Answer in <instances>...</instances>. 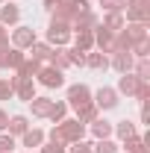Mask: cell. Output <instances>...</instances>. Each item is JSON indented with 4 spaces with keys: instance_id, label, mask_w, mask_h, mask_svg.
Here are the masks:
<instances>
[{
    "instance_id": "cell-17",
    "label": "cell",
    "mask_w": 150,
    "mask_h": 153,
    "mask_svg": "<svg viewBox=\"0 0 150 153\" xmlns=\"http://www.w3.org/2000/svg\"><path fill=\"white\" fill-rule=\"evenodd\" d=\"M38 71H41V62H38V59H33V56H30V59H24L18 68H15V74H18V76H27V79H33Z\"/></svg>"
},
{
    "instance_id": "cell-11",
    "label": "cell",
    "mask_w": 150,
    "mask_h": 153,
    "mask_svg": "<svg viewBox=\"0 0 150 153\" xmlns=\"http://www.w3.org/2000/svg\"><path fill=\"white\" fill-rule=\"evenodd\" d=\"M132 65H135V56H132L130 50H118V53H112V59H109V68H115L118 74H130Z\"/></svg>"
},
{
    "instance_id": "cell-21",
    "label": "cell",
    "mask_w": 150,
    "mask_h": 153,
    "mask_svg": "<svg viewBox=\"0 0 150 153\" xmlns=\"http://www.w3.org/2000/svg\"><path fill=\"white\" fill-rule=\"evenodd\" d=\"M21 141H24V147H30V150H33V147H41V144H44V133L33 127V130H27V133L21 135Z\"/></svg>"
},
{
    "instance_id": "cell-3",
    "label": "cell",
    "mask_w": 150,
    "mask_h": 153,
    "mask_svg": "<svg viewBox=\"0 0 150 153\" xmlns=\"http://www.w3.org/2000/svg\"><path fill=\"white\" fill-rule=\"evenodd\" d=\"M68 41H71V27H68L65 21L53 18L50 27H47V44H50V47H53V44H56V47H65Z\"/></svg>"
},
{
    "instance_id": "cell-38",
    "label": "cell",
    "mask_w": 150,
    "mask_h": 153,
    "mask_svg": "<svg viewBox=\"0 0 150 153\" xmlns=\"http://www.w3.org/2000/svg\"><path fill=\"white\" fill-rule=\"evenodd\" d=\"M0 47H9V30L0 24Z\"/></svg>"
},
{
    "instance_id": "cell-30",
    "label": "cell",
    "mask_w": 150,
    "mask_h": 153,
    "mask_svg": "<svg viewBox=\"0 0 150 153\" xmlns=\"http://www.w3.org/2000/svg\"><path fill=\"white\" fill-rule=\"evenodd\" d=\"M65 112H68V103H62V100H53V109H50V121L53 124H59V121H65Z\"/></svg>"
},
{
    "instance_id": "cell-25",
    "label": "cell",
    "mask_w": 150,
    "mask_h": 153,
    "mask_svg": "<svg viewBox=\"0 0 150 153\" xmlns=\"http://www.w3.org/2000/svg\"><path fill=\"white\" fill-rule=\"evenodd\" d=\"M50 53H53V47H50V44H44V41H36V44L30 47V56H33V59H38V62L50 59Z\"/></svg>"
},
{
    "instance_id": "cell-18",
    "label": "cell",
    "mask_w": 150,
    "mask_h": 153,
    "mask_svg": "<svg viewBox=\"0 0 150 153\" xmlns=\"http://www.w3.org/2000/svg\"><path fill=\"white\" fill-rule=\"evenodd\" d=\"M30 106H33V115H36V118H47L50 109H53V100H50V97H33Z\"/></svg>"
},
{
    "instance_id": "cell-32",
    "label": "cell",
    "mask_w": 150,
    "mask_h": 153,
    "mask_svg": "<svg viewBox=\"0 0 150 153\" xmlns=\"http://www.w3.org/2000/svg\"><path fill=\"white\" fill-rule=\"evenodd\" d=\"M100 6H103L106 12H124V9H127L124 0H100Z\"/></svg>"
},
{
    "instance_id": "cell-12",
    "label": "cell",
    "mask_w": 150,
    "mask_h": 153,
    "mask_svg": "<svg viewBox=\"0 0 150 153\" xmlns=\"http://www.w3.org/2000/svg\"><path fill=\"white\" fill-rule=\"evenodd\" d=\"M138 85H141V79H138V76L130 71V74H121V79H118V88H115V91H118V94H127V97H135Z\"/></svg>"
},
{
    "instance_id": "cell-20",
    "label": "cell",
    "mask_w": 150,
    "mask_h": 153,
    "mask_svg": "<svg viewBox=\"0 0 150 153\" xmlns=\"http://www.w3.org/2000/svg\"><path fill=\"white\" fill-rule=\"evenodd\" d=\"M112 133L118 135L121 141H127V138H132V135H135V124L124 118V121H118V124H112Z\"/></svg>"
},
{
    "instance_id": "cell-10",
    "label": "cell",
    "mask_w": 150,
    "mask_h": 153,
    "mask_svg": "<svg viewBox=\"0 0 150 153\" xmlns=\"http://www.w3.org/2000/svg\"><path fill=\"white\" fill-rule=\"evenodd\" d=\"M94 47H97L100 53H106V56H112V53H115V36H112V33H106L100 24L94 27Z\"/></svg>"
},
{
    "instance_id": "cell-34",
    "label": "cell",
    "mask_w": 150,
    "mask_h": 153,
    "mask_svg": "<svg viewBox=\"0 0 150 153\" xmlns=\"http://www.w3.org/2000/svg\"><path fill=\"white\" fill-rule=\"evenodd\" d=\"M68 62H71V65H85V53H82V50H68Z\"/></svg>"
},
{
    "instance_id": "cell-35",
    "label": "cell",
    "mask_w": 150,
    "mask_h": 153,
    "mask_svg": "<svg viewBox=\"0 0 150 153\" xmlns=\"http://www.w3.org/2000/svg\"><path fill=\"white\" fill-rule=\"evenodd\" d=\"M68 153H91V144H88V141H74V144L68 147Z\"/></svg>"
},
{
    "instance_id": "cell-4",
    "label": "cell",
    "mask_w": 150,
    "mask_h": 153,
    "mask_svg": "<svg viewBox=\"0 0 150 153\" xmlns=\"http://www.w3.org/2000/svg\"><path fill=\"white\" fill-rule=\"evenodd\" d=\"M124 3H127V21L150 24V0H124Z\"/></svg>"
},
{
    "instance_id": "cell-39",
    "label": "cell",
    "mask_w": 150,
    "mask_h": 153,
    "mask_svg": "<svg viewBox=\"0 0 150 153\" xmlns=\"http://www.w3.org/2000/svg\"><path fill=\"white\" fill-rule=\"evenodd\" d=\"M6 127H9V115L0 109V133H6Z\"/></svg>"
},
{
    "instance_id": "cell-31",
    "label": "cell",
    "mask_w": 150,
    "mask_h": 153,
    "mask_svg": "<svg viewBox=\"0 0 150 153\" xmlns=\"http://www.w3.org/2000/svg\"><path fill=\"white\" fill-rule=\"evenodd\" d=\"M132 68H135V76H138L141 82H147V79H150V62H147V59H135Z\"/></svg>"
},
{
    "instance_id": "cell-26",
    "label": "cell",
    "mask_w": 150,
    "mask_h": 153,
    "mask_svg": "<svg viewBox=\"0 0 150 153\" xmlns=\"http://www.w3.org/2000/svg\"><path fill=\"white\" fill-rule=\"evenodd\" d=\"M97 112H100V109H97L94 103H85V106H79V109H76V121H82V124H91L94 118H97Z\"/></svg>"
},
{
    "instance_id": "cell-33",
    "label": "cell",
    "mask_w": 150,
    "mask_h": 153,
    "mask_svg": "<svg viewBox=\"0 0 150 153\" xmlns=\"http://www.w3.org/2000/svg\"><path fill=\"white\" fill-rule=\"evenodd\" d=\"M12 147H15V138L9 133H0V153H12Z\"/></svg>"
},
{
    "instance_id": "cell-19",
    "label": "cell",
    "mask_w": 150,
    "mask_h": 153,
    "mask_svg": "<svg viewBox=\"0 0 150 153\" xmlns=\"http://www.w3.org/2000/svg\"><path fill=\"white\" fill-rule=\"evenodd\" d=\"M91 135L94 138H112V124L106 118H94L91 121Z\"/></svg>"
},
{
    "instance_id": "cell-8",
    "label": "cell",
    "mask_w": 150,
    "mask_h": 153,
    "mask_svg": "<svg viewBox=\"0 0 150 153\" xmlns=\"http://www.w3.org/2000/svg\"><path fill=\"white\" fill-rule=\"evenodd\" d=\"M9 82H12V91H15L21 100H27V103H30V100L36 97V82H33V79L15 74V76H9Z\"/></svg>"
},
{
    "instance_id": "cell-37",
    "label": "cell",
    "mask_w": 150,
    "mask_h": 153,
    "mask_svg": "<svg viewBox=\"0 0 150 153\" xmlns=\"http://www.w3.org/2000/svg\"><path fill=\"white\" fill-rule=\"evenodd\" d=\"M68 147L65 144H53V141H47V144H41V153H65Z\"/></svg>"
},
{
    "instance_id": "cell-28",
    "label": "cell",
    "mask_w": 150,
    "mask_h": 153,
    "mask_svg": "<svg viewBox=\"0 0 150 153\" xmlns=\"http://www.w3.org/2000/svg\"><path fill=\"white\" fill-rule=\"evenodd\" d=\"M130 53H132L135 59H147V56H150V38H141V41H135Z\"/></svg>"
},
{
    "instance_id": "cell-2",
    "label": "cell",
    "mask_w": 150,
    "mask_h": 153,
    "mask_svg": "<svg viewBox=\"0 0 150 153\" xmlns=\"http://www.w3.org/2000/svg\"><path fill=\"white\" fill-rule=\"evenodd\" d=\"M56 130H59V135H62L65 144H74V141H82V135H85V124L76 121V118H65V121H59V124H56Z\"/></svg>"
},
{
    "instance_id": "cell-16",
    "label": "cell",
    "mask_w": 150,
    "mask_h": 153,
    "mask_svg": "<svg viewBox=\"0 0 150 153\" xmlns=\"http://www.w3.org/2000/svg\"><path fill=\"white\" fill-rule=\"evenodd\" d=\"M106 33H121V27H124V12H106V18H103V24H100Z\"/></svg>"
},
{
    "instance_id": "cell-14",
    "label": "cell",
    "mask_w": 150,
    "mask_h": 153,
    "mask_svg": "<svg viewBox=\"0 0 150 153\" xmlns=\"http://www.w3.org/2000/svg\"><path fill=\"white\" fill-rule=\"evenodd\" d=\"M97 27V15H94L91 9L88 12H79L74 21H71V30H94Z\"/></svg>"
},
{
    "instance_id": "cell-7",
    "label": "cell",
    "mask_w": 150,
    "mask_h": 153,
    "mask_svg": "<svg viewBox=\"0 0 150 153\" xmlns=\"http://www.w3.org/2000/svg\"><path fill=\"white\" fill-rule=\"evenodd\" d=\"M91 103L97 109H103V112H106V109H115V106H118V91L109 88V85H103V88H97L91 94Z\"/></svg>"
},
{
    "instance_id": "cell-40",
    "label": "cell",
    "mask_w": 150,
    "mask_h": 153,
    "mask_svg": "<svg viewBox=\"0 0 150 153\" xmlns=\"http://www.w3.org/2000/svg\"><path fill=\"white\" fill-rule=\"evenodd\" d=\"M56 6V0H44V9H53Z\"/></svg>"
},
{
    "instance_id": "cell-24",
    "label": "cell",
    "mask_w": 150,
    "mask_h": 153,
    "mask_svg": "<svg viewBox=\"0 0 150 153\" xmlns=\"http://www.w3.org/2000/svg\"><path fill=\"white\" fill-rule=\"evenodd\" d=\"M50 65H53V68H59V71L71 68V62H68V50H65V47H56V50L50 53Z\"/></svg>"
},
{
    "instance_id": "cell-6",
    "label": "cell",
    "mask_w": 150,
    "mask_h": 153,
    "mask_svg": "<svg viewBox=\"0 0 150 153\" xmlns=\"http://www.w3.org/2000/svg\"><path fill=\"white\" fill-rule=\"evenodd\" d=\"M36 30L33 27H15L12 30V47H18V50H30L33 44H36Z\"/></svg>"
},
{
    "instance_id": "cell-23",
    "label": "cell",
    "mask_w": 150,
    "mask_h": 153,
    "mask_svg": "<svg viewBox=\"0 0 150 153\" xmlns=\"http://www.w3.org/2000/svg\"><path fill=\"white\" fill-rule=\"evenodd\" d=\"M85 65L94 71H106L109 68V56L106 53H85Z\"/></svg>"
},
{
    "instance_id": "cell-42",
    "label": "cell",
    "mask_w": 150,
    "mask_h": 153,
    "mask_svg": "<svg viewBox=\"0 0 150 153\" xmlns=\"http://www.w3.org/2000/svg\"><path fill=\"white\" fill-rule=\"evenodd\" d=\"M0 3H3V0H0Z\"/></svg>"
},
{
    "instance_id": "cell-29",
    "label": "cell",
    "mask_w": 150,
    "mask_h": 153,
    "mask_svg": "<svg viewBox=\"0 0 150 153\" xmlns=\"http://www.w3.org/2000/svg\"><path fill=\"white\" fill-rule=\"evenodd\" d=\"M124 150H127V153H147V147H144V138H138V135L127 138V141H124Z\"/></svg>"
},
{
    "instance_id": "cell-13",
    "label": "cell",
    "mask_w": 150,
    "mask_h": 153,
    "mask_svg": "<svg viewBox=\"0 0 150 153\" xmlns=\"http://www.w3.org/2000/svg\"><path fill=\"white\" fill-rule=\"evenodd\" d=\"M74 47L82 50V53H91V50H94V30H76Z\"/></svg>"
},
{
    "instance_id": "cell-27",
    "label": "cell",
    "mask_w": 150,
    "mask_h": 153,
    "mask_svg": "<svg viewBox=\"0 0 150 153\" xmlns=\"http://www.w3.org/2000/svg\"><path fill=\"white\" fill-rule=\"evenodd\" d=\"M91 153H118V144L112 138H97V144H91Z\"/></svg>"
},
{
    "instance_id": "cell-22",
    "label": "cell",
    "mask_w": 150,
    "mask_h": 153,
    "mask_svg": "<svg viewBox=\"0 0 150 153\" xmlns=\"http://www.w3.org/2000/svg\"><path fill=\"white\" fill-rule=\"evenodd\" d=\"M6 130H9V135H24L27 130H30V124H27V118H24V115H12Z\"/></svg>"
},
{
    "instance_id": "cell-1",
    "label": "cell",
    "mask_w": 150,
    "mask_h": 153,
    "mask_svg": "<svg viewBox=\"0 0 150 153\" xmlns=\"http://www.w3.org/2000/svg\"><path fill=\"white\" fill-rule=\"evenodd\" d=\"M91 6H88V0H56V6H53V18L56 21H65L68 27H71V21L79 15V12H88Z\"/></svg>"
},
{
    "instance_id": "cell-5",
    "label": "cell",
    "mask_w": 150,
    "mask_h": 153,
    "mask_svg": "<svg viewBox=\"0 0 150 153\" xmlns=\"http://www.w3.org/2000/svg\"><path fill=\"white\" fill-rule=\"evenodd\" d=\"M36 76H38V82H41L44 88H62V85H65V74H62L59 68H53V65H47V68L41 65V71H38Z\"/></svg>"
},
{
    "instance_id": "cell-15",
    "label": "cell",
    "mask_w": 150,
    "mask_h": 153,
    "mask_svg": "<svg viewBox=\"0 0 150 153\" xmlns=\"http://www.w3.org/2000/svg\"><path fill=\"white\" fill-rule=\"evenodd\" d=\"M21 21V9L15 3H0V24L6 27V24H18Z\"/></svg>"
},
{
    "instance_id": "cell-41",
    "label": "cell",
    "mask_w": 150,
    "mask_h": 153,
    "mask_svg": "<svg viewBox=\"0 0 150 153\" xmlns=\"http://www.w3.org/2000/svg\"><path fill=\"white\" fill-rule=\"evenodd\" d=\"M27 153H33V150H27Z\"/></svg>"
},
{
    "instance_id": "cell-36",
    "label": "cell",
    "mask_w": 150,
    "mask_h": 153,
    "mask_svg": "<svg viewBox=\"0 0 150 153\" xmlns=\"http://www.w3.org/2000/svg\"><path fill=\"white\" fill-rule=\"evenodd\" d=\"M12 94H15V91H12V82H9V79H0V100H9Z\"/></svg>"
},
{
    "instance_id": "cell-9",
    "label": "cell",
    "mask_w": 150,
    "mask_h": 153,
    "mask_svg": "<svg viewBox=\"0 0 150 153\" xmlns=\"http://www.w3.org/2000/svg\"><path fill=\"white\" fill-rule=\"evenodd\" d=\"M85 103H91V88H88L85 82L71 85V88H68V106L79 109V106H85Z\"/></svg>"
}]
</instances>
